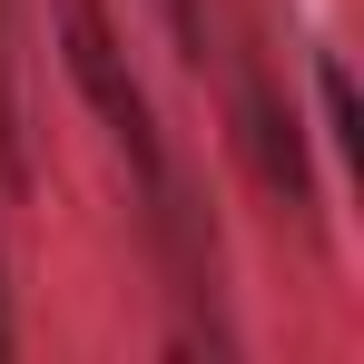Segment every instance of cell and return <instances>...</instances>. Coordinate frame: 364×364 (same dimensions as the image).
<instances>
[{"label": "cell", "mask_w": 364, "mask_h": 364, "mask_svg": "<svg viewBox=\"0 0 364 364\" xmlns=\"http://www.w3.org/2000/svg\"><path fill=\"white\" fill-rule=\"evenodd\" d=\"M60 60H69V89L89 99V119L109 128L128 187H138V227H148L158 266H168V296L187 305V345L227 355L237 335H227V305H217V227H207L178 148H168L158 109H148V79L128 69V50H119V30H109L99 0H60Z\"/></svg>", "instance_id": "1"}, {"label": "cell", "mask_w": 364, "mask_h": 364, "mask_svg": "<svg viewBox=\"0 0 364 364\" xmlns=\"http://www.w3.org/2000/svg\"><path fill=\"white\" fill-rule=\"evenodd\" d=\"M227 119H237V158H246V178H256V187H266V197H276V207L305 227V237H315V217H325V197H315V158H305L296 109L276 99V79H266L256 60H237Z\"/></svg>", "instance_id": "2"}, {"label": "cell", "mask_w": 364, "mask_h": 364, "mask_svg": "<svg viewBox=\"0 0 364 364\" xmlns=\"http://www.w3.org/2000/svg\"><path fill=\"white\" fill-rule=\"evenodd\" d=\"M0 187L30 197V119H20V60H10V0H0Z\"/></svg>", "instance_id": "3"}, {"label": "cell", "mask_w": 364, "mask_h": 364, "mask_svg": "<svg viewBox=\"0 0 364 364\" xmlns=\"http://www.w3.org/2000/svg\"><path fill=\"white\" fill-rule=\"evenodd\" d=\"M315 99H325L335 148H345V158H364V99H355V79H345V60H335V50H315Z\"/></svg>", "instance_id": "4"}, {"label": "cell", "mask_w": 364, "mask_h": 364, "mask_svg": "<svg viewBox=\"0 0 364 364\" xmlns=\"http://www.w3.org/2000/svg\"><path fill=\"white\" fill-rule=\"evenodd\" d=\"M158 20H168V40H178V60H187V69L227 60V50H217V20H207V0H158Z\"/></svg>", "instance_id": "5"}, {"label": "cell", "mask_w": 364, "mask_h": 364, "mask_svg": "<svg viewBox=\"0 0 364 364\" xmlns=\"http://www.w3.org/2000/svg\"><path fill=\"white\" fill-rule=\"evenodd\" d=\"M20 345V315H10V276H0V355Z\"/></svg>", "instance_id": "6"}]
</instances>
